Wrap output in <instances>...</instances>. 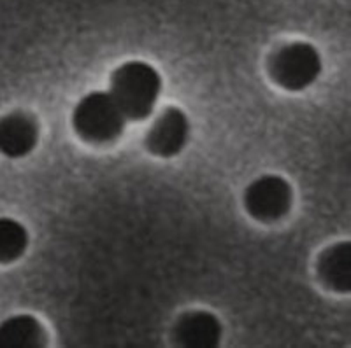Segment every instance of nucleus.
Wrapping results in <instances>:
<instances>
[{"mask_svg":"<svg viewBox=\"0 0 351 348\" xmlns=\"http://www.w3.org/2000/svg\"><path fill=\"white\" fill-rule=\"evenodd\" d=\"M162 92V77L146 62L132 59L114 70L111 77V95L127 119L148 118Z\"/></svg>","mask_w":351,"mask_h":348,"instance_id":"1","label":"nucleus"},{"mask_svg":"<svg viewBox=\"0 0 351 348\" xmlns=\"http://www.w3.org/2000/svg\"><path fill=\"white\" fill-rule=\"evenodd\" d=\"M123 111L116 103L111 93L93 92L81 98L72 114L74 130L83 140L95 144L111 142L123 133Z\"/></svg>","mask_w":351,"mask_h":348,"instance_id":"2","label":"nucleus"},{"mask_svg":"<svg viewBox=\"0 0 351 348\" xmlns=\"http://www.w3.org/2000/svg\"><path fill=\"white\" fill-rule=\"evenodd\" d=\"M322 72V58L315 46L291 42L280 48L271 58V75L280 86L299 92L311 86Z\"/></svg>","mask_w":351,"mask_h":348,"instance_id":"3","label":"nucleus"},{"mask_svg":"<svg viewBox=\"0 0 351 348\" xmlns=\"http://www.w3.org/2000/svg\"><path fill=\"white\" fill-rule=\"evenodd\" d=\"M291 187L280 175H263L253 180L244 193V205L255 219L278 221L291 206Z\"/></svg>","mask_w":351,"mask_h":348,"instance_id":"4","label":"nucleus"},{"mask_svg":"<svg viewBox=\"0 0 351 348\" xmlns=\"http://www.w3.org/2000/svg\"><path fill=\"white\" fill-rule=\"evenodd\" d=\"M188 137H190V121L186 114L178 107H169L153 123L146 144L153 155L171 158L183 150Z\"/></svg>","mask_w":351,"mask_h":348,"instance_id":"5","label":"nucleus"},{"mask_svg":"<svg viewBox=\"0 0 351 348\" xmlns=\"http://www.w3.org/2000/svg\"><path fill=\"white\" fill-rule=\"evenodd\" d=\"M39 139V126L34 116L11 112L0 119V152L9 158L30 155Z\"/></svg>","mask_w":351,"mask_h":348,"instance_id":"6","label":"nucleus"},{"mask_svg":"<svg viewBox=\"0 0 351 348\" xmlns=\"http://www.w3.org/2000/svg\"><path fill=\"white\" fill-rule=\"evenodd\" d=\"M221 338V324L209 312H190L176 325V340L181 347L213 348Z\"/></svg>","mask_w":351,"mask_h":348,"instance_id":"7","label":"nucleus"},{"mask_svg":"<svg viewBox=\"0 0 351 348\" xmlns=\"http://www.w3.org/2000/svg\"><path fill=\"white\" fill-rule=\"evenodd\" d=\"M318 273L324 284L335 293H348L351 289L350 241L335 243L319 256Z\"/></svg>","mask_w":351,"mask_h":348,"instance_id":"8","label":"nucleus"},{"mask_svg":"<svg viewBox=\"0 0 351 348\" xmlns=\"http://www.w3.org/2000/svg\"><path fill=\"white\" fill-rule=\"evenodd\" d=\"M46 345V331L32 315H16L0 324V348H37Z\"/></svg>","mask_w":351,"mask_h":348,"instance_id":"9","label":"nucleus"},{"mask_svg":"<svg viewBox=\"0 0 351 348\" xmlns=\"http://www.w3.org/2000/svg\"><path fill=\"white\" fill-rule=\"evenodd\" d=\"M28 233L21 222L0 217V263H12L27 250Z\"/></svg>","mask_w":351,"mask_h":348,"instance_id":"10","label":"nucleus"}]
</instances>
